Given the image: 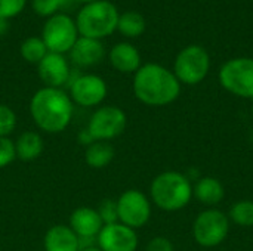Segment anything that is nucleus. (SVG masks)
<instances>
[{
    "instance_id": "f257e3e1",
    "label": "nucleus",
    "mask_w": 253,
    "mask_h": 251,
    "mask_svg": "<svg viewBox=\"0 0 253 251\" xmlns=\"http://www.w3.org/2000/svg\"><path fill=\"white\" fill-rule=\"evenodd\" d=\"M30 115L34 124L44 133L64 132L74 115V104L70 95L56 87H42L30 99Z\"/></svg>"
},
{
    "instance_id": "f03ea898",
    "label": "nucleus",
    "mask_w": 253,
    "mask_h": 251,
    "mask_svg": "<svg viewBox=\"0 0 253 251\" xmlns=\"http://www.w3.org/2000/svg\"><path fill=\"white\" fill-rule=\"evenodd\" d=\"M133 93L148 107H165L175 102L181 93V83L175 74L160 64H145L135 72Z\"/></svg>"
},
{
    "instance_id": "7ed1b4c3",
    "label": "nucleus",
    "mask_w": 253,
    "mask_h": 251,
    "mask_svg": "<svg viewBox=\"0 0 253 251\" xmlns=\"http://www.w3.org/2000/svg\"><path fill=\"white\" fill-rule=\"evenodd\" d=\"M151 203L165 212H178L188 206L193 198L190 179L179 172H163L157 175L150 186Z\"/></svg>"
},
{
    "instance_id": "20e7f679",
    "label": "nucleus",
    "mask_w": 253,
    "mask_h": 251,
    "mask_svg": "<svg viewBox=\"0 0 253 251\" xmlns=\"http://www.w3.org/2000/svg\"><path fill=\"white\" fill-rule=\"evenodd\" d=\"M119 16L117 7L108 0L86 3L76 18L77 31L82 37L101 40L117 30Z\"/></svg>"
},
{
    "instance_id": "39448f33",
    "label": "nucleus",
    "mask_w": 253,
    "mask_h": 251,
    "mask_svg": "<svg viewBox=\"0 0 253 251\" xmlns=\"http://www.w3.org/2000/svg\"><path fill=\"white\" fill-rule=\"evenodd\" d=\"M211 70V56L202 46L191 44L184 47L175 59L173 74L179 83L194 86L202 83Z\"/></svg>"
},
{
    "instance_id": "423d86ee",
    "label": "nucleus",
    "mask_w": 253,
    "mask_h": 251,
    "mask_svg": "<svg viewBox=\"0 0 253 251\" xmlns=\"http://www.w3.org/2000/svg\"><path fill=\"white\" fill-rule=\"evenodd\" d=\"M230 232V219L216 209L202 212L193 223V237L202 247H216L225 241Z\"/></svg>"
},
{
    "instance_id": "0eeeda50",
    "label": "nucleus",
    "mask_w": 253,
    "mask_h": 251,
    "mask_svg": "<svg viewBox=\"0 0 253 251\" xmlns=\"http://www.w3.org/2000/svg\"><path fill=\"white\" fill-rule=\"evenodd\" d=\"M79 38V31L76 21L67 13H56L50 16L42 31V40L44 41L49 52L67 53L71 50Z\"/></svg>"
},
{
    "instance_id": "6e6552de",
    "label": "nucleus",
    "mask_w": 253,
    "mask_h": 251,
    "mask_svg": "<svg viewBox=\"0 0 253 251\" xmlns=\"http://www.w3.org/2000/svg\"><path fill=\"white\" fill-rule=\"evenodd\" d=\"M219 83L230 93L253 99V59L234 58L227 61L219 70Z\"/></svg>"
},
{
    "instance_id": "1a4fd4ad",
    "label": "nucleus",
    "mask_w": 253,
    "mask_h": 251,
    "mask_svg": "<svg viewBox=\"0 0 253 251\" xmlns=\"http://www.w3.org/2000/svg\"><path fill=\"white\" fill-rule=\"evenodd\" d=\"M127 126L126 112L116 105H104L93 111L86 130L93 141H111L119 138Z\"/></svg>"
},
{
    "instance_id": "9d476101",
    "label": "nucleus",
    "mask_w": 253,
    "mask_h": 251,
    "mask_svg": "<svg viewBox=\"0 0 253 251\" xmlns=\"http://www.w3.org/2000/svg\"><path fill=\"white\" fill-rule=\"evenodd\" d=\"M119 222L139 229L147 225L151 217V200L139 189H127L117 200Z\"/></svg>"
},
{
    "instance_id": "9b49d317",
    "label": "nucleus",
    "mask_w": 253,
    "mask_h": 251,
    "mask_svg": "<svg viewBox=\"0 0 253 251\" xmlns=\"http://www.w3.org/2000/svg\"><path fill=\"white\" fill-rule=\"evenodd\" d=\"M70 98L73 104L93 108L104 102L108 93L105 80L96 74H82L70 81Z\"/></svg>"
},
{
    "instance_id": "f8f14e48",
    "label": "nucleus",
    "mask_w": 253,
    "mask_h": 251,
    "mask_svg": "<svg viewBox=\"0 0 253 251\" xmlns=\"http://www.w3.org/2000/svg\"><path fill=\"white\" fill-rule=\"evenodd\" d=\"M96 246L102 251H136L138 235L135 229L120 222L104 225L96 237Z\"/></svg>"
},
{
    "instance_id": "ddd939ff",
    "label": "nucleus",
    "mask_w": 253,
    "mask_h": 251,
    "mask_svg": "<svg viewBox=\"0 0 253 251\" xmlns=\"http://www.w3.org/2000/svg\"><path fill=\"white\" fill-rule=\"evenodd\" d=\"M68 226L79 237L80 246L86 247V246H93L92 241L93 240L96 241V237L99 235L104 222L96 209L84 206V207H77L71 213Z\"/></svg>"
},
{
    "instance_id": "4468645a",
    "label": "nucleus",
    "mask_w": 253,
    "mask_h": 251,
    "mask_svg": "<svg viewBox=\"0 0 253 251\" xmlns=\"http://www.w3.org/2000/svg\"><path fill=\"white\" fill-rule=\"evenodd\" d=\"M40 80L46 87L62 89L71 81V68L67 58L61 53L47 52V55L37 64Z\"/></svg>"
},
{
    "instance_id": "2eb2a0df",
    "label": "nucleus",
    "mask_w": 253,
    "mask_h": 251,
    "mask_svg": "<svg viewBox=\"0 0 253 251\" xmlns=\"http://www.w3.org/2000/svg\"><path fill=\"white\" fill-rule=\"evenodd\" d=\"M71 62L80 68H89L99 64L105 55L104 44L101 40L89 38V37H79L71 50L68 52Z\"/></svg>"
},
{
    "instance_id": "dca6fc26",
    "label": "nucleus",
    "mask_w": 253,
    "mask_h": 251,
    "mask_svg": "<svg viewBox=\"0 0 253 251\" xmlns=\"http://www.w3.org/2000/svg\"><path fill=\"white\" fill-rule=\"evenodd\" d=\"M80 240L68 225H53L43 238L44 251H79Z\"/></svg>"
},
{
    "instance_id": "f3484780",
    "label": "nucleus",
    "mask_w": 253,
    "mask_h": 251,
    "mask_svg": "<svg viewBox=\"0 0 253 251\" xmlns=\"http://www.w3.org/2000/svg\"><path fill=\"white\" fill-rule=\"evenodd\" d=\"M110 64L114 70L123 74L136 72L141 68L139 50L130 43H117L108 53Z\"/></svg>"
},
{
    "instance_id": "a211bd4d",
    "label": "nucleus",
    "mask_w": 253,
    "mask_h": 251,
    "mask_svg": "<svg viewBox=\"0 0 253 251\" xmlns=\"http://www.w3.org/2000/svg\"><path fill=\"white\" fill-rule=\"evenodd\" d=\"M13 143H15L16 158L21 161L37 160L43 154V149H44L43 138L40 136V133L33 132V130H27V132L21 133L18 136V139L13 141Z\"/></svg>"
},
{
    "instance_id": "6ab92c4d",
    "label": "nucleus",
    "mask_w": 253,
    "mask_h": 251,
    "mask_svg": "<svg viewBox=\"0 0 253 251\" xmlns=\"http://www.w3.org/2000/svg\"><path fill=\"white\" fill-rule=\"evenodd\" d=\"M193 195L205 206H216L225 197V189L222 183L215 178H202L193 188Z\"/></svg>"
},
{
    "instance_id": "aec40b11",
    "label": "nucleus",
    "mask_w": 253,
    "mask_h": 251,
    "mask_svg": "<svg viewBox=\"0 0 253 251\" xmlns=\"http://www.w3.org/2000/svg\"><path fill=\"white\" fill-rule=\"evenodd\" d=\"M116 152L111 143L105 141H93L90 145L86 146L84 151V161L90 169L101 170L105 169L114 158Z\"/></svg>"
},
{
    "instance_id": "412c9836",
    "label": "nucleus",
    "mask_w": 253,
    "mask_h": 251,
    "mask_svg": "<svg viewBox=\"0 0 253 251\" xmlns=\"http://www.w3.org/2000/svg\"><path fill=\"white\" fill-rule=\"evenodd\" d=\"M117 30L126 37H139L145 31V18L135 10L125 12L119 16Z\"/></svg>"
},
{
    "instance_id": "4be33fe9",
    "label": "nucleus",
    "mask_w": 253,
    "mask_h": 251,
    "mask_svg": "<svg viewBox=\"0 0 253 251\" xmlns=\"http://www.w3.org/2000/svg\"><path fill=\"white\" fill-rule=\"evenodd\" d=\"M47 52L49 50L42 37H28L21 43L19 47L21 56L30 64H39L47 55Z\"/></svg>"
},
{
    "instance_id": "5701e85b",
    "label": "nucleus",
    "mask_w": 253,
    "mask_h": 251,
    "mask_svg": "<svg viewBox=\"0 0 253 251\" xmlns=\"http://www.w3.org/2000/svg\"><path fill=\"white\" fill-rule=\"evenodd\" d=\"M228 219L243 228L253 226V201L242 200L234 203L233 207L230 209Z\"/></svg>"
},
{
    "instance_id": "b1692460",
    "label": "nucleus",
    "mask_w": 253,
    "mask_h": 251,
    "mask_svg": "<svg viewBox=\"0 0 253 251\" xmlns=\"http://www.w3.org/2000/svg\"><path fill=\"white\" fill-rule=\"evenodd\" d=\"M16 129V114L4 104H0V136L9 138Z\"/></svg>"
},
{
    "instance_id": "393cba45",
    "label": "nucleus",
    "mask_w": 253,
    "mask_h": 251,
    "mask_svg": "<svg viewBox=\"0 0 253 251\" xmlns=\"http://www.w3.org/2000/svg\"><path fill=\"white\" fill-rule=\"evenodd\" d=\"M104 225H111V223H117L119 222V213H117V201L116 200H104L99 207L96 209Z\"/></svg>"
},
{
    "instance_id": "a878e982",
    "label": "nucleus",
    "mask_w": 253,
    "mask_h": 251,
    "mask_svg": "<svg viewBox=\"0 0 253 251\" xmlns=\"http://www.w3.org/2000/svg\"><path fill=\"white\" fill-rule=\"evenodd\" d=\"M16 160L15 154V143L10 138L0 136V169L7 167Z\"/></svg>"
},
{
    "instance_id": "bb28decb",
    "label": "nucleus",
    "mask_w": 253,
    "mask_h": 251,
    "mask_svg": "<svg viewBox=\"0 0 253 251\" xmlns=\"http://www.w3.org/2000/svg\"><path fill=\"white\" fill-rule=\"evenodd\" d=\"M27 0H0V16L4 19L13 18L22 12Z\"/></svg>"
},
{
    "instance_id": "cd10ccee",
    "label": "nucleus",
    "mask_w": 253,
    "mask_h": 251,
    "mask_svg": "<svg viewBox=\"0 0 253 251\" xmlns=\"http://www.w3.org/2000/svg\"><path fill=\"white\" fill-rule=\"evenodd\" d=\"M33 10L40 16H53L59 9V0H33Z\"/></svg>"
},
{
    "instance_id": "c85d7f7f",
    "label": "nucleus",
    "mask_w": 253,
    "mask_h": 251,
    "mask_svg": "<svg viewBox=\"0 0 253 251\" xmlns=\"http://www.w3.org/2000/svg\"><path fill=\"white\" fill-rule=\"evenodd\" d=\"M145 251H173V244L166 237H156L147 244Z\"/></svg>"
},
{
    "instance_id": "c756f323",
    "label": "nucleus",
    "mask_w": 253,
    "mask_h": 251,
    "mask_svg": "<svg viewBox=\"0 0 253 251\" xmlns=\"http://www.w3.org/2000/svg\"><path fill=\"white\" fill-rule=\"evenodd\" d=\"M77 139H79V143H80V145H84V146H87V145H90V143L93 142L92 136L89 135V132H87L86 129L79 132V136H77Z\"/></svg>"
},
{
    "instance_id": "7c9ffc66",
    "label": "nucleus",
    "mask_w": 253,
    "mask_h": 251,
    "mask_svg": "<svg viewBox=\"0 0 253 251\" xmlns=\"http://www.w3.org/2000/svg\"><path fill=\"white\" fill-rule=\"evenodd\" d=\"M74 3H77V0H59V9H64V10L71 9Z\"/></svg>"
},
{
    "instance_id": "2f4dec72",
    "label": "nucleus",
    "mask_w": 253,
    "mask_h": 251,
    "mask_svg": "<svg viewBox=\"0 0 253 251\" xmlns=\"http://www.w3.org/2000/svg\"><path fill=\"white\" fill-rule=\"evenodd\" d=\"M7 28H9L7 19H4V18H1V16H0V36H4V34H6V31H7Z\"/></svg>"
},
{
    "instance_id": "473e14b6",
    "label": "nucleus",
    "mask_w": 253,
    "mask_h": 251,
    "mask_svg": "<svg viewBox=\"0 0 253 251\" xmlns=\"http://www.w3.org/2000/svg\"><path fill=\"white\" fill-rule=\"evenodd\" d=\"M79 251H102L98 246H86V247H80V250Z\"/></svg>"
},
{
    "instance_id": "72a5a7b5",
    "label": "nucleus",
    "mask_w": 253,
    "mask_h": 251,
    "mask_svg": "<svg viewBox=\"0 0 253 251\" xmlns=\"http://www.w3.org/2000/svg\"><path fill=\"white\" fill-rule=\"evenodd\" d=\"M77 1H82V3H92V1H96V0H77Z\"/></svg>"
},
{
    "instance_id": "f704fd0d",
    "label": "nucleus",
    "mask_w": 253,
    "mask_h": 251,
    "mask_svg": "<svg viewBox=\"0 0 253 251\" xmlns=\"http://www.w3.org/2000/svg\"><path fill=\"white\" fill-rule=\"evenodd\" d=\"M252 115H253V104H252Z\"/></svg>"
}]
</instances>
